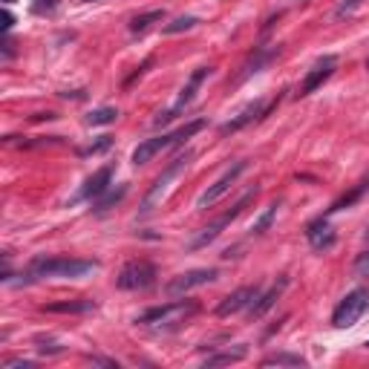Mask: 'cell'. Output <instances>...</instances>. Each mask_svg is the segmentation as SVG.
I'll use <instances>...</instances> for the list:
<instances>
[{"label": "cell", "instance_id": "d6986e66", "mask_svg": "<svg viewBox=\"0 0 369 369\" xmlns=\"http://www.w3.org/2000/svg\"><path fill=\"white\" fill-rule=\"evenodd\" d=\"M159 20H165V9L142 12V15H136L133 20H130V32H133V35H142V32H147L153 24H159Z\"/></svg>", "mask_w": 369, "mask_h": 369}, {"label": "cell", "instance_id": "e0dca14e", "mask_svg": "<svg viewBox=\"0 0 369 369\" xmlns=\"http://www.w3.org/2000/svg\"><path fill=\"white\" fill-rule=\"evenodd\" d=\"M286 286H289V277H280L277 280V283L269 289V292H259V297L251 303V306L246 309V315H248V320H259V317H263L271 306H274V303L280 300V294H283L286 292Z\"/></svg>", "mask_w": 369, "mask_h": 369}, {"label": "cell", "instance_id": "8d00e7d4", "mask_svg": "<svg viewBox=\"0 0 369 369\" xmlns=\"http://www.w3.org/2000/svg\"><path fill=\"white\" fill-rule=\"evenodd\" d=\"M366 70H369V55H366Z\"/></svg>", "mask_w": 369, "mask_h": 369}, {"label": "cell", "instance_id": "f35d334b", "mask_svg": "<svg viewBox=\"0 0 369 369\" xmlns=\"http://www.w3.org/2000/svg\"><path fill=\"white\" fill-rule=\"evenodd\" d=\"M366 346H369V340H366Z\"/></svg>", "mask_w": 369, "mask_h": 369}, {"label": "cell", "instance_id": "d6a6232c", "mask_svg": "<svg viewBox=\"0 0 369 369\" xmlns=\"http://www.w3.org/2000/svg\"><path fill=\"white\" fill-rule=\"evenodd\" d=\"M3 366H6V369H32L35 363H32V361H24V358H9Z\"/></svg>", "mask_w": 369, "mask_h": 369}, {"label": "cell", "instance_id": "4316f807", "mask_svg": "<svg viewBox=\"0 0 369 369\" xmlns=\"http://www.w3.org/2000/svg\"><path fill=\"white\" fill-rule=\"evenodd\" d=\"M113 144V136H98V142H93L90 147H81L78 156H96V153H104V150H110Z\"/></svg>", "mask_w": 369, "mask_h": 369}, {"label": "cell", "instance_id": "f546056e", "mask_svg": "<svg viewBox=\"0 0 369 369\" xmlns=\"http://www.w3.org/2000/svg\"><path fill=\"white\" fill-rule=\"evenodd\" d=\"M32 12L35 15H55L58 12V0H32Z\"/></svg>", "mask_w": 369, "mask_h": 369}, {"label": "cell", "instance_id": "4fadbf2b", "mask_svg": "<svg viewBox=\"0 0 369 369\" xmlns=\"http://www.w3.org/2000/svg\"><path fill=\"white\" fill-rule=\"evenodd\" d=\"M257 297H259V286H243V289H236V292H231L228 297L220 300V306H216V317H231L236 312H246Z\"/></svg>", "mask_w": 369, "mask_h": 369}, {"label": "cell", "instance_id": "2e32d148", "mask_svg": "<svg viewBox=\"0 0 369 369\" xmlns=\"http://www.w3.org/2000/svg\"><path fill=\"white\" fill-rule=\"evenodd\" d=\"M306 240H309V246L315 251H329L338 236H335V228L329 225L326 216H317V220H312L306 225Z\"/></svg>", "mask_w": 369, "mask_h": 369}, {"label": "cell", "instance_id": "e575fe53", "mask_svg": "<svg viewBox=\"0 0 369 369\" xmlns=\"http://www.w3.org/2000/svg\"><path fill=\"white\" fill-rule=\"evenodd\" d=\"M306 3H309V0H300V6H306Z\"/></svg>", "mask_w": 369, "mask_h": 369}, {"label": "cell", "instance_id": "603a6c76", "mask_svg": "<svg viewBox=\"0 0 369 369\" xmlns=\"http://www.w3.org/2000/svg\"><path fill=\"white\" fill-rule=\"evenodd\" d=\"M366 185H369V179H363L361 185H355V190H349L346 197H340V199H335L332 202V208H329V213H335V211H343V208H352L361 197H363V190H366Z\"/></svg>", "mask_w": 369, "mask_h": 369}, {"label": "cell", "instance_id": "1f68e13d", "mask_svg": "<svg viewBox=\"0 0 369 369\" xmlns=\"http://www.w3.org/2000/svg\"><path fill=\"white\" fill-rule=\"evenodd\" d=\"M86 363H93V366H110V369H119V361H113V358H101V355H86Z\"/></svg>", "mask_w": 369, "mask_h": 369}, {"label": "cell", "instance_id": "74e56055", "mask_svg": "<svg viewBox=\"0 0 369 369\" xmlns=\"http://www.w3.org/2000/svg\"><path fill=\"white\" fill-rule=\"evenodd\" d=\"M6 3H15V0H6Z\"/></svg>", "mask_w": 369, "mask_h": 369}, {"label": "cell", "instance_id": "f1b7e54d", "mask_svg": "<svg viewBox=\"0 0 369 369\" xmlns=\"http://www.w3.org/2000/svg\"><path fill=\"white\" fill-rule=\"evenodd\" d=\"M363 0H343V3L335 9V20H343V17H352L358 9H361Z\"/></svg>", "mask_w": 369, "mask_h": 369}, {"label": "cell", "instance_id": "ba28073f", "mask_svg": "<svg viewBox=\"0 0 369 369\" xmlns=\"http://www.w3.org/2000/svg\"><path fill=\"white\" fill-rule=\"evenodd\" d=\"M366 309H369V292L366 289H352L335 306V312H332V326L335 329H352L355 323L363 317Z\"/></svg>", "mask_w": 369, "mask_h": 369}, {"label": "cell", "instance_id": "d590c367", "mask_svg": "<svg viewBox=\"0 0 369 369\" xmlns=\"http://www.w3.org/2000/svg\"><path fill=\"white\" fill-rule=\"evenodd\" d=\"M363 234H366V240H369V225H366V231H363Z\"/></svg>", "mask_w": 369, "mask_h": 369}, {"label": "cell", "instance_id": "7402d4cb", "mask_svg": "<svg viewBox=\"0 0 369 369\" xmlns=\"http://www.w3.org/2000/svg\"><path fill=\"white\" fill-rule=\"evenodd\" d=\"M263 366H306V358L294 355V352H274L263 358Z\"/></svg>", "mask_w": 369, "mask_h": 369}, {"label": "cell", "instance_id": "44dd1931", "mask_svg": "<svg viewBox=\"0 0 369 369\" xmlns=\"http://www.w3.org/2000/svg\"><path fill=\"white\" fill-rule=\"evenodd\" d=\"M248 355L246 346H234V349H225V352H216V355H208L205 358V366H223V363H236Z\"/></svg>", "mask_w": 369, "mask_h": 369}, {"label": "cell", "instance_id": "484cf974", "mask_svg": "<svg viewBox=\"0 0 369 369\" xmlns=\"http://www.w3.org/2000/svg\"><path fill=\"white\" fill-rule=\"evenodd\" d=\"M199 24V17H193V15H182L176 20H170V24L165 27V35H179V32H188Z\"/></svg>", "mask_w": 369, "mask_h": 369}, {"label": "cell", "instance_id": "9c48e42d", "mask_svg": "<svg viewBox=\"0 0 369 369\" xmlns=\"http://www.w3.org/2000/svg\"><path fill=\"white\" fill-rule=\"evenodd\" d=\"M246 167H248V162H234L225 173H223V176L220 179H216L213 185H208V190H202V197L197 199V208L199 211H205V208H211V205H216V202H220L223 197H225V193L236 185V179H240L243 176V173H246Z\"/></svg>", "mask_w": 369, "mask_h": 369}, {"label": "cell", "instance_id": "83f0119b", "mask_svg": "<svg viewBox=\"0 0 369 369\" xmlns=\"http://www.w3.org/2000/svg\"><path fill=\"white\" fill-rule=\"evenodd\" d=\"M35 349L40 352V355H61L63 352V346L58 343V340H52V338H35Z\"/></svg>", "mask_w": 369, "mask_h": 369}, {"label": "cell", "instance_id": "ac0fdd59", "mask_svg": "<svg viewBox=\"0 0 369 369\" xmlns=\"http://www.w3.org/2000/svg\"><path fill=\"white\" fill-rule=\"evenodd\" d=\"M98 309V303L96 300H58V303H47L43 306V312H50V315H90Z\"/></svg>", "mask_w": 369, "mask_h": 369}, {"label": "cell", "instance_id": "52a82bcc", "mask_svg": "<svg viewBox=\"0 0 369 369\" xmlns=\"http://www.w3.org/2000/svg\"><path fill=\"white\" fill-rule=\"evenodd\" d=\"M211 75V67H199V70H193L190 73V78H188V84L179 90V98L173 101V107H167L165 113H159L156 119H153V127H165L167 121H173L176 116H182L188 107L193 104V98H197V93H199V86H202V81Z\"/></svg>", "mask_w": 369, "mask_h": 369}, {"label": "cell", "instance_id": "8992f818", "mask_svg": "<svg viewBox=\"0 0 369 369\" xmlns=\"http://www.w3.org/2000/svg\"><path fill=\"white\" fill-rule=\"evenodd\" d=\"M156 266L147 263V259H130V263L119 271L116 286L121 292H147L156 286Z\"/></svg>", "mask_w": 369, "mask_h": 369}, {"label": "cell", "instance_id": "8fae6325", "mask_svg": "<svg viewBox=\"0 0 369 369\" xmlns=\"http://www.w3.org/2000/svg\"><path fill=\"white\" fill-rule=\"evenodd\" d=\"M263 116H269V107H266V101L263 98H254V101H248L246 107L236 116H231L225 124H220V136H231V133H240V130H246L248 124H254V121H259Z\"/></svg>", "mask_w": 369, "mask_h": 369}, {"label": "cell", "instance_id": "ffe728a7", "mask_svg": "<svg viewBox=\"0 0 369 369\" xmlns=\"http://www.w3.org/2000/svg\"><path fill=\"white\" fill-rule=\"evenodd\" d=\"M124 197H127V185H119L116 190H107V193H101V197L93 202V211H96V213H104V211L116 208V205H119Z\"/></svg>", "mask_w": 369, "mask_h": 369}, {"label": "cell", "instance_id": "5b68a950", "mask_svg": "<svg viewBox=\"0 0 369 369\" xmlns=\"http://www.w3.org/2000/svg\"><path fill=\"white\" fill-rule=\"evenodd\" d=\"M193 159V153L190 150H185V153H179L176 159H173L159 176L153 179V185H150V190L144 193V199H142V205H139V216H147V213H153V208H156V202L165 197V190H167V185H170V179H176L179 173L188 167V162Z\"/></svg>", "mask_w": 369, "mask_h": 369}, {"label": "cell", "instance_id": "6da1fadb", "mask_svg": "<svg viewBox=\"0 0 369 369\" xmlns=\"http://www.w3.org/2000/svg\"><path fill=\"white\" fill-rule=\"evenodd\" d=\"M98 271V259H75V257H35L24 271V283H38L47 277L78 280Z\"/></svg>", "mask_w": 369, "mask_h": 369}, {"label": "cell", "instance_id": "7c38bea8", "mask_svg": "<svg viewBox=\"0 0 369 369\" xmlns=\"http://www.w3.org/2000/svg\"><path fill=\"white\" fill-rule=\"evenodd\" d=\"M216 277H220V271H216V269H193V271H185V274H179V277H173L165 289H167L170 297H179V294H185V292H190V289H197V286L213 283Z\"/></svg>", "mask_w": 369, "mask_h": 369}, {"label": "cell", "instance_id": "5bb4252c", "mask_svg": "<svg viewBox=\"0 0 369 369\" xmlns=\"http://www.w3.org/2000/svg\"><path fill=\"white\" fill-rule=\"evenodd\" d=\"M277 55H280V47H254V52L246 58V63L240 67V73H236L234 84H243V81H248L251 75L263 73Z\"/></svg>", "mask_w": 369, "mask_h": 369}, {"label": "cell", "instance_id": "9a60e30c", "mask_svg": "<svg viewBox=\"0 0 369 369\" xmlns=\"http://www.w3.org/2000/svg\"><path fill=\"white\" fill-rule=\"evenodd\" d=\"M110 179H113V167L110 165H104V167H98L93 176H86V182L81 185V190H78V197H75V202H81V199H86V202H96L101 193H107V188H110Z\"/></svg>", "mask_w": 369, "mask_h": 369}, {"label": "cell", "instance_id": "277c9868", "mask_svg": "<svg viewBox=\"0 0 369 369\" xmlns=\"http://www.w3.org/2000/svg\"><path fill=\"white\" fill-rule=\"evenodd\" d=\"M254 197H257V188H251L248 193H243V197H240V202H236L231 211H225L223 216H216V220L213 223H208L197 236H193V240L188 243V251H199V248H205V246H211L213 240H216V236H220L234 220H236V216H240L251 202H254Z\"/></svg>", "mask_w": 369, "mask_h": 369}, {"label": "cell", "instance_id": "3957f363", "mask_svg": "<svg viewBox=\"0 0 369 369\" xmlns=\"http://www.w3.org/2000/svg\"><path fill=\"white\" fill-rule=\"evenodd\" d=\"M202 127H205V119H193V121H188L185 127L173 130V133H165V136H156V139L142 142V144L133 150V165H147L156 153H162V150H167V147H173V144H179V142H185V139H190V136H197Z\"/></svg>", "mask_w": 369, "mask_h": 369}, {"label": "cell", "instance_id": "cb8c5ba5", "mask_svg": "<svg viewBox=\"0 0 369 369\" xmlns=\"http://www.w3.org/2000/svg\"><path fill=\"white\" fill-rule=\"evenodd\" d=\"M119 119V110L116 107H98V110H93V113H86V124H93V127H98V124H113Z\"/></svg>", "mask_w": 369, "mask_h": 369}, {"label": "cell", "instance_id": "4dcf8cb0", "mask_svg": "<svg viewBox=\"0 0 369 369\" xmlns=\"http://www.w3.org/2000/svg\"><path fill=\"white\" fill-rule=\"evenodd\" d=\"M355 274L358 277H369V248L363 254H358V259H355Z\"/></svg>", "mask_w": 369, "mask_h": 369}, {"label": "cell", "instance_id": "7a4b0ae2", "mask_svg": "<svg viewBox=\"0 0 369 369\" xmlns=\"http://www.w3.org/2000/svg\"><path fill=\"white\" fill-rule=\"evenodd\" d=\"M199 312V303L197 300H173L165 303V306H153L147 309L144 315L136 317L139 326H150L156 332H170V329H179L188 317H193Z\"/></svg>", "mask_w": 369, "mask_h": 369}, {"label": "cell", "instance_id": "d4e9b609", "mask_svg": "<svg viewBox=\"0 0 369 369\" xmlns=\"http://www.w3.org/2000/svg\"><path fill=\"white\" fill-rule=\"evenodd\" d=\"M277 208H280V202H271L266 211H263V216H259V220L251 225V234L254 236H263L269 228H271V223H274V216H277Z\"/></svg>", "mask_w": 369, "mask_h": 369}, {"label": "cell", "instance_id": "836d02e7", "mask_svg": "<svg viewBox=\"0 0 369 369\" xmlns=\"http://www.w3.org/2000/svg\"><path fill=\"white\" fill-rule=\"evenodd\" d=\"M12 27H15V17H12V15H9V12H3V29H6V32H9V29H12Z\"/></svg>", "mask_w": 369, "mask_h": 369}, {"label": "cell", "instance_id": "30bf717a", "mask_svg": "<svg viewBox=\"0 0 369 369\" xmlns=\"http://www.w3.org/2000/svg\"><path fill=\"white\" fill-rule=\"evenodd\" d=\"M335 70H338V55H323V58H317L315 67L306 73V78H303L300 90H297V98H306L315 90H320V86L335 75Z\"/></svg>", "mask_w": 369, "mask_h": 369}]
</instances>
